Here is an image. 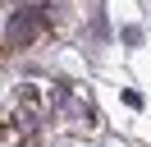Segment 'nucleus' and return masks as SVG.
Masks as SVG:
<instances>
[{
    "mask_svg": "<svg viewBox=\"0 0 151 147\" xmlns=\"http://www.w3.org/2000/svg\"><path fill=\"white\" fill-rule=\"evenodd\" d=\"M19 115H23V124H28V129H37V115H41V92L32 87V83H23V87H19Z\"/></svg>",
    "mask_w": 151,
    "mask_h": 147,
    "instance_id": "obj_2",
    "label": "nucleus"
},
{
    "mask_svg": "<svg viewBox=\"0 0 151 147\" xmlns=\"http://www.w3.org/2000/svg\"><path fill=\"white\" fill-rule=\"evenodd\" d=\"M37 32H41V9H23L9 18V46H28Z\"/></svg>",
    "mask_w": 151,
    "mask_h": 147,
    "instance_id": "obj_1",
    "label": "nucleus"
}]
</instances>
